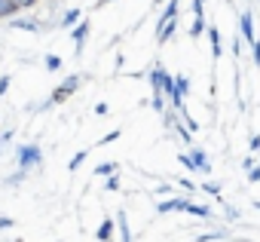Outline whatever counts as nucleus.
<instances>
[{"label":"nucleus","mask_w":260,"mask_h":242,"mask_svg":"<svg viewBox=\"0 0 260 242\" xmlns=\"http://www.w3.org/2000/svg\"><path fill=\"white\" fill-rule=\"evenodd\" d=\"M80 86H83V77H80V74H68V77H64V83H58V86L52 89L49 101H43V104H40V110H49V107H55V104H64V101H68Z\"/></svg>","instance_id":"f257e3e1"},{"label":"nucleus","mask_w":260,"mask_h":242,"mask_svg":"<svg viewBox=\"0 0 260 242\" xmlns=\"http://www.w3.org/2000/svg\"><path fill=\"white\" fill-rule=\"evenodd\" d=\"M16 166L31 172V169H40L43 166V150L40 144H19L16 147Z\"/></svg>","instance_id":"f03ea898"},{"label":"nucleus","mask_w":260,"mask_h":242,"mask_svg":"<svg viewBox=\"0 0 260 242\" xmlns=\"http://www.w3.org/2000/svg\"><path fill=\"white\" fill-rule=\"evenodd\" d=\"M239 37H242L248 46H254V40H257V34H254V16H251V10H242V13H239Z\"/></svg>","instance_id":"7ed1b4c3"},{"label":"nucleus","mask_w":260,"mask_h":242,"mask_svg":"<svg viewBox=\"0 0 260 242\" xmlns=\"http://www.w3.org/2000/svg\"><path fill=\"white\" fill-rule=\"evenodd\" d=\"M187 202H190V196H172V199H162V202H156V211L159 215H169V211H187Z\"/></svg>","instance_id":"20e7f679"},{"label":"nucleus","mask_w":260,"mask_h":242,"mask_svg":"<svg viewBox=\"0 0 260 242\" xmlns=\"http://www.w3.org/2000/svg\"><path fill=\"white\" fill-rule=\"evenodd\" d=\"M10 28H13V31H28V34H40V31H43L40 22H34V19H22V16H13V19H10Z\"/></svg>","instance_id":"39448f33"},{"label":"nucleus","mask_w":260,"mask_h":242,"mask_svg":"<svg viewBox=\"0 0 260 242\" xmlns=\"http://www.w3.org/2000/svg\"><path fill=\"white\" fill-rule=\"evenodd\" d=\"M190 157H193V163H196V169H199V175H211V160H208V154L202 150V147H190Z\"/></svg>","instance_id":"423d86ee"},{"label":"nucleus","mask_w":260,"mask_h":242,"mask_svg":"<svg viewBox=\"0 0 260 242\" xmlns=\"http://www.w3.org/2000/svg\"><path fill=\"white\" fill-rule=\"evenodd\" d=\"M116 230H119V242H132V227H128V215H125V208L116 211Z\"/></svg>","instance_id":"0eeeda50"},{"label":"nucleus","mask_w":260,"mask_h":242,"mask_svg":"<svg viewBox=\"0 0 260 242\" xmlns=\"http://www.w3.org/2000/svg\"><path fill=\"white\" fill-rule=\"evenodd\" d=\"M178 10H181V4H178V0H169V4H166V10H162V13H159V19H156V28H162V25L175 22V19H178Z\"/></svg>","instance_id":"6e6552de"},{"label":"nucleus","mask_w":260,"mask_h":242,"mask_svg":"<svg viewBox=\"0 0 260 242\" xmlns=\"http://www.w3.org/2000/svg\"><path fill=\"white\" fill-rule=\"evenodd\" d=\"M89 31H92V25H89L86 19H83V22H80V25H77V28L71 31V37H74V43H77V55L83 52V43H86V37H89Z\"/></svg>","instance_id":"1a4fd4ad"},{"label":"nucleus","mask_w":260,"mask_h":242,"mask_svg":"<svg viewBox=\"0 0 260 242\" xmlns=\"http://www.w3.org/2000/svg\"><path fill=\"white\" fill-rule=\"evenodd\" d=\"M162 77H166V68H162V65H153V68L147 71V80H150V89H153V92H162Z\"/></svg>","instance_id":"9d476101"},{"label":"nucleus","mask_w":260,"mask_h":242,"mask_svg":"<svg viewBox=\"0 0 260 242\" xmlns=\"http://www.w3.org/2000/svg\"><path fill=\"white\" fill-rule=\"evenodd\" d=\"M208 43H211V58H220L223 55V49H220V31L214 28V25H208Z\"/></svg>","instance_id":"9b49d317"},{"label":"nucleus","mask_w":260,"mask_h":242,"mask_svg":"<svg viewBox=\"0 0 260 242\" xmlns=\"http://www.w3.org/2000/svg\"><path fill=\"white\" fill-rule=\"evenodd\" d=\"M113 227H116V221H113V218H104V221H101V227L95 230L98 242H110V239H113Z\"/></svg>","instance_id":"f8f14e48"},{"label":"nucleus","mask_w":260,"mask_h":242,"mask_svg":"<svg viewBox=\"0 0 260 242\" xmlns=\"http://www.w3.org/2000/svg\"><path fill=\"white\" fill-rule=\"evenodd\" d=\"M83 22V10H64V16H61V28H77Z\"/></svg>","instance_id":"ddd939ff"},{"label":"nucleus","mask_w":260,"mask_h":242,"mask_svg":"<svg viewBox=\"0 0 260 242\" xmlns=\"http://www.w3.org/2000/svg\"><path fill=\"white\" fill-rule=\"evenodd\" d=\"M187 215H193V218H205V221H211L214 218V211L208 208V205H199V202H187Z\"/></svg>","instance_id":"4468645a"},{"label":"nucleus","mask_w":260,"mask_h":242,"mask_svg":"<svg viewBox=\"0 0 260 242\" xmlns=\"http://www.w3.org/2000/svg\"><path fill=\"white\" fill-rule=\"evenodd\" d=\"M205 31H208V22H205V16H193V25H190V37H193V40H199Z\"/></svg>","instance_id":"2eb2a0df"},{"label":"nucleus","mask_w":260,"mask_h":242,"mask_svg":"<svg viewBox=\"0 0 260 242\" xmlns=\"http://www.w3.org/2000/svg\"><path fill=\"white\" fill-rule=\"evenodd\" d=\"M150 104H153V110H156V113H166V110H169V98H166V92H153Z\"/></svg>","instance_id":"dca6fc26"},{"label":"nucleus","mask_w":260,"mask_h":242,"mask_svg":"<svg viewBox=\"0 0 260 242\" xmlns=\"http://www.w3.org/2000/svg\"><path fill=\"white\" fill-rule=\"evenodd\" d=\"M116 169H119L116 163H98L95 166V175L98 178H110V175H116Z\"/></svg>","instance_id":"f3484780"},{"label":"nucleus","mask_w":260,"mask_h":242,"mask_svg":"<svg viewBox=\"0 0 260 242\" xmlns=\"http://www.w3.org/2000/svg\"><path fill=\"white\" fill-rule=\"evenodd\" d=\"M86 157H89V147H83L80 154H74V157H71V163H68V169H71V172H77V169L83 166V160H86Z\"/></svg>","instance_id":"a211bd4d"},{"label":"nucleus","mask_w":260,"mask_h":242,"mask_svg":"<svg viewBox=\"0 0 260 242\" xmlns=\"http://www.w3.org/2000/svg\"><path fill=\"white\" fill-rule=\"evenodd\" d=\"M199 190H205V193H211L214 199H220V193H223V187L217 184V181H202V187Z\"/></svg>","instance_id":"6ab92c4d"},{"label":"nucleus","mask_w":260,"mask_h":242,"mask_svg":"<svg viewBox=\"0 0 260 242\" xmlns=\"http://www.w3.org/2000/svg\"><path fill=\"white\" fill-rule=\"evenodd\" d=\"M214 239H226V230H211V233L196 236V242H214Z\"/></svg>","instance_id":"aec40b11"},{"label":"nucleus","mask_w":260,"mask_h":242,"mask_svg":"<svg viewBox=\"0 0 260 242\" xmlns=\"http://www.w3.org/2000/svg\"><path fill=\"white\" fill-rule=\"evenodd\" d=\"M25 178H28V172H25V169H19L16 175H10V178H7V187H19Z\"/></svg>","instance_id":"412c9836"},{"label":"nucleus","mask_w":260,"mask_h":242,"mask_svg":"<svg viewBox=\"0 0 260 242\" xmlns=\"http://www.w3.org/2000/svg\"><path fill=\"white\" fill-rule=\"evenodd\" d=\"M178 160H181V166H184L187 172H199V169H196V163H193V157H190V150H187V154H181Z\"/></svg>","instance_id":"4be33fe9"},{"label":"nucleus","mask_w":260,"mask_h":242,"mask_svg":"<svg viewBox=\"0 0 260 242\" xmlns=\"http://www.w3.org/2000/svg\"><path fill=\"white\" fill-rule=\"evenodd\" d=\"M178 89H181V95H184V98L190 95V80H187L184 74H178Z\"/></svg>","instance_id":"5701e85b"},{"label":"nucleus","mask_w":260,"mask_h":242,"mask_svg":"<svg viewBox=\"0 0 260 242\" xmlns=\"http://www.w3.org/2000/svg\"><path fill=\"white\" fill-rule=\"evenodd\" d=\"M61 68V58L58 55H46V71H58Z\"/></svg>","instance_id":"b1692460"},{"label":"nucleus","mask_w":260,"mask_h":242,"mask_svg":"<svg viewBox=\"0 0 260 242\" xmlns=\"http://www.w3.org/2000/svg\"><path fill=\"white\" fill-rule=\"evenodd\" d=\"M104 187L113 193V190H119V175H110V178H104Z\"/></svg>","instance_id":"393cba45"},{"label":"nucleus","mask_w":260,"mask_h":242,"mask_svg":"<svg viewBox=\"0 0 260 242\" xmlns=\"http://www.w3.org/2000/svg\"><path fill=\"white\" fill-rule=\"evenodd\" d=\"M220 205H223V215H226L230 221H239V208H233V205H226L223 199H220Z\"/></svg>","instance_id":"a878e982"},{"label":"nucleus","mask_w":260,"mask_h":242,"mask_svg":"<svg viewBox=\"0 0 260 242\" xmlns=\"http://www.w3.org/2000/svg\"><path fill=\"white\" fill-rule=\"evenodd\" d=\"M248 49H251V58H254V65L260 68V37H257V40H254V46H248Z\"/></svg>","instance_id":"bb28decb"},{"label":"nucleus","mask_w":260,"mask_h":242,"mask_svg":"<svg viewBox=\"0 0 260 242\" xmlns=\"http://www.w3.org/2000/svg\"><path fill=\"white\" fill-rule=\"evenodd\" d=\"M190 10H193V16H205V0H193Z\"/></svg>","instance_id":"cd10ccee"},{"label":"nucleus","mask_w":260,"mask_h":242,"mask_svg":"<svg viewBox=\"0 0 260 242\" xmlns=\"http://www.w3.org/2000/svg\"><path fill=\"white\" fill-rule=\"evenodd\" d=\"M254 166H257V163H254V154H248V157H245V160H242V172H245V175H248V172H251V169H254Z\"/></svg>","instance_id":"c85d7f7f"},{"label":"nucleus","mask_w":260,"mask_h":242,"mask_svg":"<svg viewBox=\"0 0 260 242\" xmlns=\"http://www.w3.org/2000/svg\"><path fill=\"white\" fill-rule=\"evenodd\" d=\"M245 178H248V184H260V166H254Z\"/></svg>","instance_id":"c756f323"},{"label":"nucleus","mask_w":260,"mask_h":242,"mask_svg":"<svg viewBox=\"0 0 260 242\" xmlns=\"http://www.w3.org/2000/svg\"><path fill=\"white\" fill-rule=\"evenodd\" d=\"M178 184H181V187H184L187 193H196V184H193L190 178H178Z\"/></svg>","instance_id":"7c9ffc66"},{"label":"nucleus","mask_w":260,"mask_h":242,"mask_svg":"<svg viewBox=\"0 0 260 242\" xmlns=\"http://www.w3.org/2000/svg\"><path fill=\"white\" fill-rule=\"evenodd\" d=\"M13 4H19V10H31V7L40 4V0H13Z\"/></svg>","instance_id":"2f4dec72"},{"label":"nucleus","mask_w":260,"mask_h":242,"mask_svg":"<svg viewBox=\"0 0 260 242\" xmlns=\"http://www.w3.org/2000/svg\"><path fill=\"white\" fill-rule=\"evenodd\" d=\"M10 138H13V132H0V154L7 150V144H10Z\"/></svg>","instance_id":"473e14b6"},{"label":"nucleus","mask_w":260,"mask_h":242,"mask_svg":"<svg viewBox=\"0 0 260 242\" xmlns=\"http://www.w3.org/2000/svg\"><path fill=\"white\" fill-rule=\"evenodd\" d=\"M116 138H119V129H113V132H107V135H104V138H101L98 144H110V141H116Z\"/></svg>","instance_id":"72a5a7b5"},{"label":"nucleus","mask_w":260,"mask_h":242,"mask_svg":"<svg viewBox=\"0 0 260 242\" xmlns=\"http://www.w3.org/2000/svg\"><path fill=\"white\" fill-rule=\"evenodd\" d=\"M153 193H156V196H166V193H175V187H172V184H159Z\"/></svg>","instance_id":"f704fd0d"},{"label":"nucleus","mask_w":260,"mask_h":242,"mask_svg":"<svg viewBox=\"0 0 260 242\" xmlns=\"http://www.w3.org/2000/svg\"><path fill=\"white\" fill-rule=\"evenodd\" d=\"M251 154H260V132L257 135H251V147H248Z\"/></svg>","instance_id":"c9c22d12"},{"label":"nucleus","mask_w":260,"mask_h":242,"mask_svg":"<svg viewBox=\"0 0 260 242\" xmlns=\"http://www.w3.org/2000/svg\"><path fill=\"white\" fill-rule=\"evenodd\" d=\"M10 80H13L10 74H7V77H0V95H7V89H10Z\"/></svg>","instance_id":"e433bc0d"},{"label":"nucleus","mask_w":260,"mask_h":242,"mask_svg":"<svg viewBox=\"0 0 260 242\" xmlns=\"http://www.w3.org/2000/svg\"><path fill=\"white\" fill-rule=\"evenodd\" d=\"M242 43H245L242 37H236V40H233V55H242Z\"/></svg>","instance_id":"4c0bfd02"},{"label":"nucleus","mask_w":260,"mask_h":242,"mask_svg":"<svg viewBox=\"0 0 260 242\" xmlns=\"http://www.w3.org/2000/svg\"><path fill=\"white\" fill-rule=\"evenodd\" d=\"M107 110H110V107H107V101H98V104H95V113H98V116H104Z\"/></svg>","instance_id":"58836bf2"},{"label":"nucleus","mask_w":260,"mask_h":242,"mask_svg":"<svg viewBox=\"0 0 260 242\" xmlns=\"http://www.w3.org/2000/svg\"><path fill=\"white\" fill-rule=\"evenodd\" d=\"M13 224H16V221H13V218H7V215H4V218H0V230H10Z\"/></svg>","instance_id":"ea45409f"},{"label":"nucleus","mask_w":260,"mask_h":242,"mask_svg":"<svg viewBox=\"0 0 260 242\" xmlns=\"http://www.w3.org/2000/svg\"><path fill=\"white\" fill-rule=\"evenodd\" d=\"M254 208H257V211H260V199H254Z\"/></svg>","instance_id":"a19ab883"},{"label":"nucleus","mask_w":260,"mask_h":242,"mask_svg":"<svg viewBox=\"0 0 260 242\" xmlns=\"http://www.w3.org/2000/svg\"><path fill=\"white\" fill-rule=\"evenodd\" d=\"M101 4H113V0H101Z\"/></svg>","instance_id":"79ce46f5"}]
</instances>
